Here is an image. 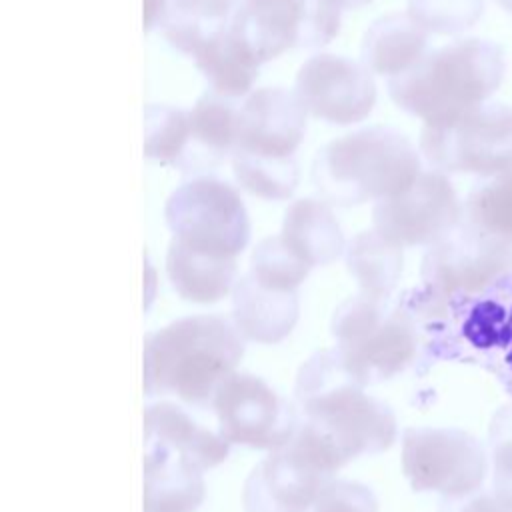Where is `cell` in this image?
Wrapping results in <instances>:
<instances>
[{"label": "cell", "mask_w": 512, "mask_h": 512, "mask_svg": "<svg viewBox=\"0 0 512 512\" xmlns=\"http://www.w3.org/2000/svg\"><path fill=\"white\" fill-rule=\"evenodd\" d=\"M294 398L302 422L326 442L342 466L358 456L384 452L396 440L392 408L364 392L336 348L318 350L300 366Z\"/></svg>", "instance_id": "6da1fadb"}, {"label": "cell", "mask_w": 512, "mask_h": 512, "mask_svg": "<svg viewBox=\"0 0 512 512\" xmlns=\"http://www.w3.org/2000/svg\"><path fill=\"white\" fill-rule=\"evenodd\" d=\"M404 302L432 352L482 366L512 398V272L472 296L446 298L422 286Z\"/></svg>", "instance_id": "7a4b0ae2"}, {"label": "cell", "mask_w": 512, "mask_h": 512, "mask_svg": "<svg viewBox=\"0 0 512 512\" xmlns=\"http://www.w3.org/2000/svg\"><path fill=\"white\" fill-rule=\"evenodd\" d=\"M242 356L244 336L232 320L216 314L178 318L144 340V392L186 404L212 402Z\"/></svg>", "instance_id": "3957f363"}, {"label": "cell", "mask_w": 512, "mask_h": 512, "mask_svg": "<svg viewBox=\"0 0 512 512\" xmlns=\"http://www.w3.org/2000/svg\"><path fill=\"white\" fill-rule=\"evenodd\" d=\"M504 70L500 46L464 38L426 52L410 70L390 78L388 94L424 124H442L484 104L500 86Z\"/></svg>", "instance_id": "277c9868"}, {"label": "cell", "mask_w": 512, "mask_h": 512, "mask_svg": "<svg viewBox=\"0 0 512 512\" xmlns=\"http://www.w3.org/2000/svg\"><path fill=\"white\" fill-rule=\"evenodd\" d=\"M420 156L412 142L388 126H368L344 134L318 150L312 182L322 200L358 206L392 198L420 176Z\"/></svg>", "instance_id": "5b68a950"}, {"label": "cell", "mask_w": 512, "mask_h": 512, "mask_svg": "<svg viewBox=\"0 0 512 512\" xmlns=\"http://www.w3.org/2000/svg\"><path fill=\"white\" fill-rule=\"evenodd\" d=\"M330 332L348 374L362 386L404 372L424 344V332L404 300L356 294L332 316Z\"/></svg>", "instance_id": "8992f818"}, {"label": "cell", "mask_w": 512, "mask_h": 512, "mask_svg": "<svg viewBox=\"0 0 512 512\" xmlns=\"http://www.w3.org/2000/svg\"><path fill=\"white\" fill-rule=\"evenodd\" d=\"M164 218L174 242L210 256L236 260L250 242V218L238 190L212 176L178 186L166 200Z\"/></svg>", "instance_id": "52a82bcc"}, {"label": "cell", "mask_w": 512, "mask_h": 512, "mask_svg": "<svg viewBox=\"0 0 512 512\" xmlns=\"http://www.w3.org/2000/svg\"><path fill=\"white\" fill-rule=\"evenodd\" d=\"M420 152L442 174H502L512 168V108L480 104L448 122L424 124Z\"/></svg>", "instance_id": "ba28073f"}, {"label": "cell", "mask_w": 512, "mask_h": 512, "mask_svg": "<svg viewBox=\"0 0 512 512\" xmlns=\"http://www.w3.org/2000/svg\"><path fill=\"white\" fill-rule=\"evenodd\" d=\"M486 450L458 428H408L402 434V472L416 492L450 500L474 496L486 478Z\"/></svg>", "instance_id": "9c48e42d"}, {"label": "cell", "mask_w": 512, "mask_h": 512, "mask_svg": "<svg viewBox=\"0 0 512 512\" xmlns=\"http://www.w3.org/2000/svg\"><path fill=\"white\" fill-rule=\"evenodd\" d=\"M340 10L324 0H240L230 30L260 62L294 46H324L340 32Z\"/></svg>", "instance_id": "30bf717a"}, {"label": "cell", "mask_w": 512, "mask_h": 512, "mask_svg": "<svg viewBox=\"0 0 512 512\" xmlns=\"http://www.w3.org/2000/svg\"><path fill=\"white\" fill-rule=\"evenodd\" d=\"M218 434L228 444L256 450L286 446L300 426V412L254 374H230L212 398Z\"/></svg>", "instance_id": "8fae6325"}, {"label": "cell", "mask_w": 512, "mask_h": 512, "mask_svg": "<svg viewBox=\"0 0 512 512\" xmlns=\"http://www.w3.org/2000/svg\"><path fill=\"white\" fill-rule=\"evenodd\" d=\"M512 272V244L482 234L464 220L422 258V286L440 296H472Z\"/></svg>", "instance_id": "7c38bea8"}, {"label": "cell", "mask_w": 512, "mask_h": 512, "mask_svg": "<svg viewBox=\"0 0 512 512\" xmlns=\"http://www.w3.org/2000/svg\"><path fill=\"white\" fill-rule=\"evenodd\" d=\"M336 472L296 430L248 474L242 488L244 512H308Z\"/></svg>", "instance_id": "4fadbf2b"}, {"label": "cell", "mask_w": 512, "mask_h": 512, "mask_svg": "<svg viewBox=\"0 0 512 512\" xmlns=\"http://www.w3.org/2000/svg\"><path fill=\"white\" fill-rule=\"evenodd\" d=\"M462 220V206L450 180L436 170L422 172L404 192L372 208L374 230L404 246H432Z\"/></svg>", "instance_id": "5bb4252c"}, {"label": "cell", "mask_w": 512, "mask_h": 512, "mask_svg": "<svg viewBox=\"0 0 512 512\" xmlns=\"http://www.w3.org/2000/svg\"><path fill=\"white\" fill-rule=\"evenodd\" d=\"M294 94L308 114L336 126L362 122L376 104L372 72L362 62L336 54L308 58L296 74Z\"/></svg>", "instance_id": "9a60e30c"}, {"label": "cell", "mask_w": 512, "mask_h": 512, "mask_svg": "<svg viewBox=\"0 0 512 512\" xmlns=\"http://www.w3.org/2000/svg\"><path fill=\"white\" fill-rule=\"evenodd\" d=\"M306 108L280 86L258 88L238 106V148L260 156H294L306 134Z\"/></svg>", "instance_id": "2e32d148"}, {"label": "cell", "mask_w": 512, "mask_h": 512, "mask_svg": "<svg viewBox=\"0 0 512 512\" xmlns=\"http://www.w3.org/2000/svg\"><path fill=\"white\" fill-rule=\"evenodd\" d=\"M204 494V470L194 460L144 440V512H194Z\"/></svg>", "instance_id": "e0dca14e"}, {"label": "cell", "mask_w": 512, "mask_h": 512, "mask_svg": "<svg viewBox=\"0 0 512 512\" xmlns=\"http://www.w3.org/2000/svg\"><path fill=\"white\" fill-rule=\"evenodd\" d=\"M300 316L296 292L260 286L250 274L238 278L232 290V322L244 340L260 344L282 342Z\"/></svg>", "instance_id": "ac0fdd59"}, {"label": "cell", "mask_w": 512, "mask_h": 512, "mask_svg": "<svg viewBox=\"0 0 512 512\" xmlns=\"http://www.w3.org/2000/svg\"><path fill=\"white\" fill-rule=\"evenodd\" d=\"M144 440L160 442L188 456L204 472L222 464L230 454V444L220 434L198 424L182 406L170 400L146 406Z\"/></svg>", "instance_id": "d6986e66"}, {"label": "cell", "mask_w": 512, "mask_h": 512, "mask_svg": "<svg viewBox=\"0 0 512 512\" xmlns=\"http://www.w3.org/2000/svg\"><path fill=\"white\" fill-rule=\"evenodd\" d=\"M280 236L310 268L332 264L346 252L342 228L322 198L294 200L284 212Z\"/></svg>", "instance_id": "ffe728a7"}, {"label": "cell", "mask_w": 512, "mask_h": 512, "mask_svg": "<svg viewBox=\"0 0 512 512\" xmlns=\"http://www.w3.org/2000/svg\"><path fill=\"white\" fill-rule=\"evenodd\" d=\"M428 32L406 14H388L372 22L360 46L362 64L380 76L396 78L422 60Z\"/></svg>", "instance_id": "44dd1931"}, {"label": "cell", "mask_w": 512, "mask_h": 512, "mask_svg": "<svg viewBox=\"0 0 512 512\" xmlns=\"http://www.w3.org/2000/svg\"><path fill=\"white\" fill-rule=\"evenodd\" d=\"M232 258L210 256L178 242H170L166 252V274L176 294L194 304H214L228 296L238 278Z\"/></svg>", "instance_id": "7402d4cb"}, {"label": "cell", "mask_w": 512, "mask_h": 512, "mask_svg": "<svg viewBox=\"0 0 512 512\" xmlns=\"http://www.w3.org/2000/svg\"><path fill=\"white\" fill-rule=\"evenodd\" d=\"M238 4L240 0H168L162 34L178 52L194 56L228 30Z\"/></svg>", "instance_id": "603a6c76"}, {"label": "cell", "mask_w": 512, "mask_h": 512, "mask_svg": "<svg viewBox=\"0 0 512 512\" xmlns=\"http://www.w3.org/2000/svg\"><path fill=\"white\" fill-rule=\"evenodd\" d=\"M192 58L212 92L228 100L246 96L258 78L260 62L250 54L230 26Z\"/></svg>", "instance_id": "cb8c5ba5"}, {"label": "cell", "mask_w": 512, "mask_h": 512, "mask_svg": "<svg viewBox=\"0 0 512 512\" xmlns=\"http://www.w3.org/2000/svg\"><path fill=\"white\" fill-rule=\"evenodd\" d=\"M346 268L360 292L388 298L402 274V248L378 230H364L346 244Z\"/></svg>", "instance_id": "d4e9b609"}, {"label": "cell", "mask_w": 512, "mask_h": 512, "mask_svg": "<svg viewBox=\"0 0 512 512\" xmlns=\"http://www.w3.org/2000/svg\"><path fill=\"white\" fill-rule=\"evenodd\" d=\"M190 116V150H200V156L208 164L232 156L238 148V108L232 100L222 98L214 92L204 94L196 100Z\"/></svg>", "instance_id": "484cf974"}, {"label": "cell", "mask_w": 512, "mask_h": 512, "mask_svg": "<svg viewBox=\"0 0 512 512\" xmlns=\"http://www.w3.org/2000/svg\"><path fill=\"white\" fill-rule=\"evenodd\" d=\"M230 158L236 182L256 198L286 200L298 186L300 170L294 156L278 158L236 150Z\"/></svg>", "instance_id": "4316f807"}, {"label": "cell", "mask_w": 512, "mask_h": 512, "mask_svg": "<svg viewBox=\"0 0 512 512\" xmlns=\"http://www.w3.org/2000/svg\"><path fill=\"white\" fill-rule=\"evenodd\" d=\"M462 220L482 234L512 244V168L468 194Z\"/></svg>", "instance_id": "83f0119b"}, {"label": "cell", "mask_w": 512, "mask_h": 512, "mask_svg": "<svg viewBox=\"0 0 512 512\" xmlns=\"http://www.w3.org/2000/svg\"><path fill=\"white\" fill-rule=\"evenodd\" d=\"M190 146L188 112L168 104L144 108V156L166 166L184 162Z\"/></svg>", "instance_id": "f1b7e54d"}, {"label": "cell", "mask_w": 512, "mask_h": 512, "mask_svg": "<svg viewBox=\"0 0 512 512\" xmlns=\"http://www.w3.org/2000/svg\"><path fill=\"white\" fill-rule=\"evenodd\" d=\"M310 266L284 242V238L268 236L258 242L250 256V276L264 288L278 292H296L310 274Z\"/></svg>", "instance_id": "f546056e"}, {"label": "cell", "mask_w": 512, "mask_h": 512, "mask_svg": "<svg viewBox=\"0 0 512 512\" xmlns=\"http://www.w3.org/2000/svg\"><path fill=\"white\" fill-rule=\"evenodd\" d=\"M482 0H408V16L428 34H458L476 24Z\"/></svg>", "instance_id": "4dcf8cb0"}, {"label": "cell", "mask_w": 512, "mask_h": 512, "mask_svg": "<svg viewBox=\"0 0 512 512\" xmlns=\"http://www.w3.org/2000/svg\"><path fill=\"white\" fill-rule=\"evenodd\" d=\"M490 456L492 494L512 510V404L500 408L490 422Z\"/></svg>", "instance_id": "1f68e13d"}, {"label": "cell", "mask_w": 512, "mask_h": 512, "mask_svg": "<svg viewBox=\"0 0 512 512\" xmlns=\"http://www.w3.org/2000/svg\"><path fill=\"white\" fill-rule=\"evenodd\" d=\"M308 512H378L374 492L356 480H330Z\"/></svg>", "instance_id": "d6a6232c"}, {"label": "cell", "mask_w": 512, "mask_h": 512, "mask_svg": "<svg viewBox=\"0 0 512 512\" xmlns=\"http://www.w3.org/2000/svg\"><path fill=\"white\" fill-rule=\"evenodd\" d=\"M458 512H512L494 494H474L470 496Z\"/></svg>", "instance_id": "836d02e7"}, {"label": "cell", "mask_w": 512, "mask_h": 512, "mask_svg": "<svg viewBox=\"0 0 512 512\" xmlns=\"http://www.w3.org/2000/svg\"><path fill=\"white\" fill-rule=\"evenodd\" d=\"M168 0H144V30L160 26Z\"/></svg>", "instance_id": "e575fe53"}, {"label": "cell", "mask_w": 512, "mask_h": 512, "mask_svg": "<svg viewBox=\"0 0 512 512\" xmlns=\"http://www.w3.org/2000/svg\"><path fill=\"white\" fill-rule=\"evenodd\" d=\"M326 4H330L332 8L344 12V10H360L364 6H368L372 0H324Z\"/></svg>", "instance_id": "d590c367"}, {"label": "cell", "mask_w": 512, "mask_h": 512, "mask_svg": "<svg viewBox=\"0 0 512 512\" xmlns=\"http://www.w3.org/2000/svg\"><path fill=\"white\" fill-rule=\"evenodd\" d=\"M504 10H508V12H512V0H496Z\"/></svg>", "instance_id": "8d00e7d4"}]
</instances>
